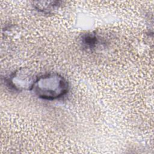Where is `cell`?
I'll list each match as a JSON object with an SVG mask.
<instances>
[{"instance_id": "2", "label": "cell", "mask_w": 154, "mask_h": 154, "mask_svg": "<svg viewBox=\"0 0 154 154\" xmlns=\"http://www.w3.org/2000/svg\"><path fill=\"white\" fill-rule=\"evenodd\" d=\"M36 78H33L25 70H17L5 79L6 85L11 90L19 91L23 90H31Z\"/></svg>"}, {"instance_id": "4", "label": "cell", "mask_w": 154, "mask_h": 154, "mask_svg": "<svg viewBox=\"0 0 154 154\" xmlns=\"http://www.w3.org/2000/svg\"><path fill=\"white\" fill-rule=\"evenodd\" d=\"M59 5L58 1H38L34 4L35 8L43 13H49L58 8Z\"/></svg>"}, {"instance_id": "3", "label": "cell", "mask_w": 154, "mask_h": 154, "mask_svg": "<svg viewBox=\"0 0 154 154\" xmlns=\"http://www.w3.org/2000/svg\"><path fill=\"white\" fill-rule=\"evenodd\" d=\"M82 47L87 51H93L105 44L103 38L94 32L84 34L81 38Z\"/></svg>"}, {"instance_id": "1", "label": "cell", "mask_w": 154, "mask_h": 154, "mask_svg": "<svg viewBox=\"0 0 154 154\" xmlns=\"http://www.w3.org/2000/svg\"><path fill=\"white\" fill-rule=\"evenodd\" d=\"M69 83L62 75L49 73L37 77L31 90L39 98L52 100L61 98L69 91Z\"/></svg>"}]
</instances>
